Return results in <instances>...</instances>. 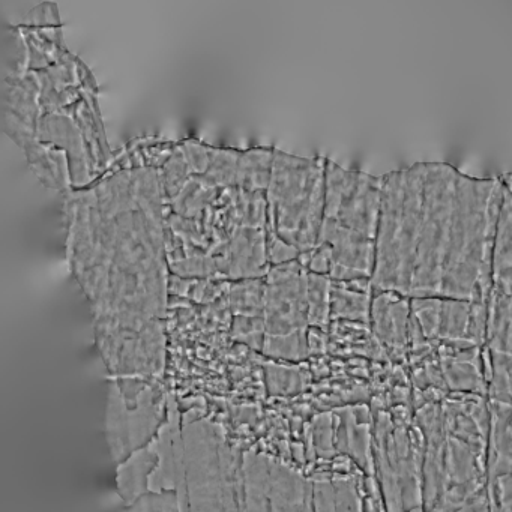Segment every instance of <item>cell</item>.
Segmentation results:
<instances>
[{"label": "cell", "instance_id": "obj_3", "mask_svg": "<svg viewBox=\"0 0 512 512\" xmlns=\"http://www.w3.org/2000/svg\"><path fill=\"white\" fill-rule=\"evenodd\" d=\"M326 158L275 151L266 199L269 226L302 254L317 247L325 214Z\"/></svg>", "mask_w": 512, "mask_h": 512}, {"label": "cell", "instance_id": "obj_5", "mask_svg": "<svg viewBox=\"0 0 512 512\" xmlns=\"http://www.w3.org/2000/svg\"><path fill=\"white\" fill-rule=\"evenodd\" d=\"M374 287L371 278L334 281L331 289L332 322H356L370 325Z\"/></svg>", "mask_w": 512, "mask_h": 512}, {"label": "cell", "instance_id": "obj_11", "mask_svg": "<svg viewBox=\"0 0 512 512\" xmlns=\"http://www.w3.org/2000/svg\"><path fill=\"white\" fill-rule=\"evenodd\" d=\"M499 181L502 182L503 188L512 194V172L503 173L499 176Z\"/></svg>", "mask_w": 512, "mask_h": 512}, {"label": "cell", "instance_id": "obj_9", "mask_svg": "<svg viewBox=\"0 0 512 512\" xmlns=\"http://www.w3.org/2000/svg\"><path fill=\"white\" fill-rule=\"evenodd\" d=\"M331 289V277L308 272V323L314 328L326 329L331 322Z\"/></svg>", "mask_w": 512, "mask_h": 512}, {"label": "cell", "instance_id": "obj_2", "mask_svg": "<svg viewBox=\"0 0 512 512\" xmlns=\"http://www.w3.org/2000/svg\"><path fill=\"white\" fill-rule=\"evenodd\" d=\"M382 176L344 169L326 158L325 214L319 242L332 251L335 281L373 277Z\"/></svg>", "mask_w": 512, "mask_h": 512}, {"label": "cell", "instance_id": "obj_4", "mask_svg": "<svg viewBox=\"0 0 512 512\" xmlns=\"http://www.w3.org/2000/svg\"><path fill=\"white\" fill-rule=\"evenodd\" d=\"M412 304L406 296L374 290L371 301L370 328L382 346L403 352L409 346Z\"/></svg>", "mask_w": 512, "mask_h": 512}, {"label": "cell", "instance_id": "obj_10", "mask_svg": "<svg viewBox=\"0 0 512 512\" xmlns=\"http://www.w3.org/2000/svg\"><path fill=\"white\" fill-rule=\"evenodd\" d=\"M268 229V259L269 265L278 266L284 263L295 262L301 257V251L295 245L284 241L271 226Z\"/></svg>", "mask_w": 512, "mask_h": 512}, {"label": "cell", "instance_id": "obj_7", "mask_svg": "<svg viewBox=\"0 0 512 512\" xmlns=\"http://www.w3.org/2000/svg\"><path fill=\"white\" fill-rule=\"evenodd\" d=\"M26 152L35 175L47 187L53 190H65L73 184L67 152L40 140L29 146Z\"/></svg>", "mask_w": 512, "mask_h": 512}, {"label": "cell", "instance_id": "obj_1", "mask_svg": "<svg viewBox=\"0 0 512 512\" xmlns=\"http://www.w3.org/2000/svg\"><path fill=\"white\" fill-rule=\"evenodd\" d=\"M502 200L499 178H473L448 163L383 175L374 290L488 301Z\"/></svg>", "mask_w": 512, "mask_h": 512}, {"label": "cell", "instance_id": "obj_6", "mask_svg": "<svg viewBox=\"0 0 512 512\" xmlns=\"http://www.w3.org/2000/svg\"><path fill=\"white\" fill-rule=\"evenodd\" d=\"M494 289L512 296V194L503 188L493 250Z\"/></svg>", "mask_w": 512, "mask_h": 512}, {"label": "cell", "instance_id": "obj_8", "mask_svg": "<svg viewBox=\"0 0 512 512\" xmlns=\"http://www.w3.org/2000/svg\"><path fill=\"white\" fill-rule=\"evenodd\" d=\"M275 149L253 148L239 158L238 185L247 193H266L271 182Z\"/></svg>", "mask_w": 512, "mask_h": 512}]
</instances>
